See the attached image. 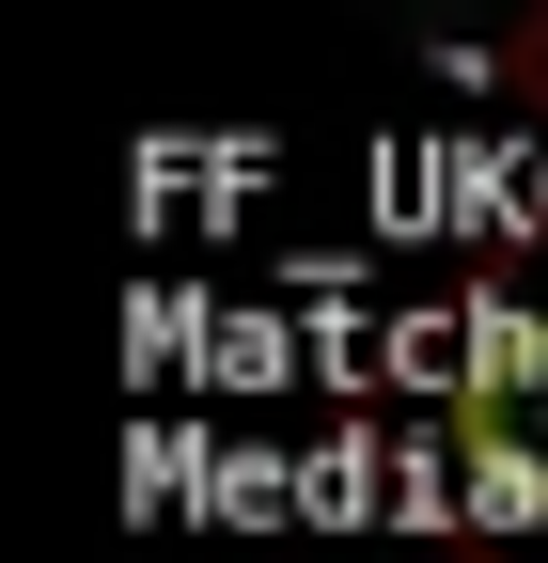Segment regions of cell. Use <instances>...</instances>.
Wrapping results in <instances>:
<instances>
[{"mask_svg":"<svg viewBox=\"0 0 548 563\" xmlns=\"http://www.w3.org/2000/svg\"><path fill=\"white\" fill-rule=\"evenodd\" d=\"M486 79H502V95H517V110H533V125H548V16H517V32H502V47H486Z\"/></svg>","mask_w":548,"mask_h":563,"instance_id":"cell-1","label":"cell"}]
</instances>
